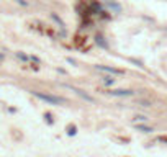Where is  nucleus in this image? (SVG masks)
<instances>
[{"label":"nucleus","mask_w":167,"mask_h":157,"mask_svg":"<svg viewBox=\"0 0 167 157\" xmlns=\"http://www.w3.org/2000/svg\"><path fill=\"white\" fill-rule=\"evenodd\" d=\"M34 95L38 97L39 100H44V102H48V103H53V105H62L66 100L64 98H59V97H51V95H44V93H38V92H34Z\"/></svg>","instance_id":"obj_1"},{"label":"nucleus","mask_w":167,"mask_h":157,"mask_svg":"<svg viewBox=\"0 0 167 157\" xmlns=\"http://www.w3.org/2000/svg\"><path fill=\"white\" fill-rule=\"evenodd\" d=\"M75 131H77V128H75L74 124H69V128H67V132H69L71 136H74V134H75Z\"/></svg>","instance_id":"obj_2"},{"label":"nucleus","mask_w":167,"mask_h":157,"mask_svg":"<svg viewBox=\"0 0 167 157\" xmlns=\"http://www.w3.org/2000/svg\"><path fill=\"white\" fill-rule=\"evenodd\" d=\"M110 93H113V95H128L130 92L128 90H115V92H110Z\"/></svg>","instance_id":"obj_3"},{"label":"nucleus","mask_w":167,"mask_h":157,"mask_svg":"<svg viewBox=\"0 0 167 157\" xmlns=\"http://www.w3.org/2000/svg\"><path fill=\"white\" fill-rule=\"evenodd\" d=\"M105 78H107V80H105V83H107V85H112V83H113V78L112 77H105Z\"/></svg>","instance_id":"obj_4"}]
</instances>
